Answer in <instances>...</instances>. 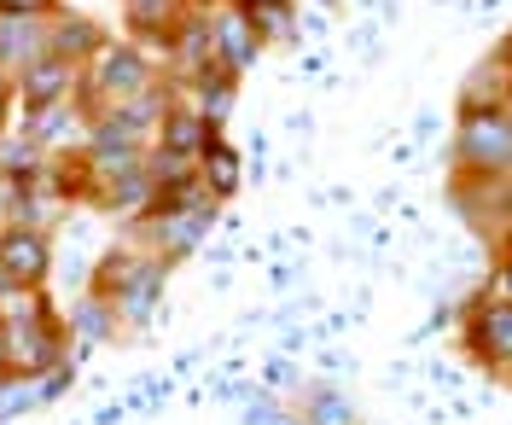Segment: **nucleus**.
<instances>
[{
	"label": "nucleus",
	"mask_w": 512,
	"mask_h": 425,
	"mask_svg": "<svg viewBox=\"0 0 512 425\" xmlns=\"http://www.w3.org/2000/svg\"><path fill=\"white\" fill-rule=\"evenodd\" d=\"M454 175H466V181H512V94L495 99V105H460Z\"/></svg>",
	"instance_id": "nucleus-1"
},
{
	"label": "nucleus",
	"mask_w": 512,
	"mask_h": 425,
	"mask_svg": "<svg viewBox=\"0 0 512 425\" xmlns=\"http://www.w3.org/2000/svg\"><path fill=\"white\" fill-rule=\"evenodd\" d=\"M163 274H169V262H158V257H105L99 262V280H94V297H105L117 309L123 327H146L163 303Z\"/></svg>",
	"instance_id": "nucleus-2"
},
{
	"label": "nucleus",
	"mask_w": 512,
	"mask_h": 425,
	"mask_svg": "<svg viewBox=\"0 0 512 425\" xmlns=\"http://www.w3.org/2000/svg\"><path fill=\"white\" fill-rule=\"evenodd\" d=\"M460 344H466V356L478 361V367H489L495 379H507L512 385V303H501V297H478V303H466Z\"/></svg>",
	"instance_id": "nucleus-3"
},
{
	"label": "nucleus",
	"mask_w": 512,
	"mask_h": 425,
	"mask_svg": "<svg viewBox=\"0 0 512 425\" xmlns=\"http://www.w3.org/2000/svg\"><path fill=\"white\" fill-rule=\"evenodd\" d=\"M146 88H152V65L134 47H99L94 53V65H88V105H94V117L128 105V99L146 94Z\"/></svg>",
	"instance_id": "nucleus-4"
},
{
	"label": "nucleus",
	"mask_w": 512,
	"mask_h": 425,
	"mask_svg": "<svg viewBox=\"0 0 512 425\" xmlns=\"http://www.w3.org/2000/svg\"><path fill=\"white\" fill-rule=\"evenodd\" d=\"M47 268H53V251H47V233L41 228H6L0 233V280L12 286V292H35L41 280H47Z\"/></svg>",
	"instance_id": "nucleus-5"
},
{
	"label": "nucleus",
	"mask_w": 512,
	"mask_h": 425,
	"mask_svg": "<svg viewBox=\"0 0 512 425\" xmlns=\"http://www.w3.org/2000/svg\"><path fill=\"white\" fill-rule=\"evenodd\" d=\"M216 228V204L187 210V216H140V233L152 239V257L158 262H181L204 245V233Z\"/></svg>",
	"instance_id": "nucleus-6"
},
{
	"label": "nucleus",
	"mask_w": 512,
	"mask_h": 425,
	"mask_svg": "<svg viewBox=\"0 0 512 425\" xmlns=\"http://www.w3.org/2000/svg\"><path fill=\"white\" fill-rule=\"evenodd\" d=\"M210 47H216V65L227 76H245L256 65V53H262V35H256L251 12L245 6H222L216 18H210Z\"/></svg>",
	"instance_id": "nucleus-7"
},
{
	"label": "nucleus",
	"mask_w": 512,
	"mask_h": 425,
	"mask_svg": "<svg viewBox=\"0 0 512 425\" xmlns=\"http://www.w3.org/2000/svg\"><path fill=\"white\" fill-rule=\"evenodd\" d=\"M47 59V18H0V70H30Z\"/></svg>",
	"instance_id": "nucleus-8"
},
{
	"label": "nucleus",
	"mask_w": 512,
	"mask_h": 425,
	"mask_svg": "<svg viewBox=\"0 0 512 425\" xmlns=\"http://www.w3.org/2000/svg\"><path fill=\"white\" fill-rule=\"evenodd\" d=\"M216 140V129L198 117V105H181V111H163V129H158V146L163 152H181V158H204V146Z\"/></svg>",
	"instance_id": "nucleus-9"
},
{
	"label": "nucleus",
	"mask_w": 512,
	"mask_h": 425,
	"mask_svg": "<svg viewBox=\"0 0 512 425\" xmlns=\"http://www.w3.org/2000/svg\"><path fill=\"white\" fill-rule=\"evenodd\" d=\"M70 76H76V65H64V59H41V65L24 70V99L30 105H59L64 94H70Z\"/></svg>",
	"instance_id": "nucleus-10"
},
{
	"label": "nucleus",
	"mask_w": 512,
	"mask_h": 425,
	"mask_svg": "<svg viewBox=\"0 0 512 425\" xmlns=\"http://www.w3.org/2000/svg\"><path fill=\"white\" fill-rule=\"evenodd\" d=\"M198 175H204V187H210L216 198H233L245 169H239V152H233L227 140H210V146H204V158H198Z\"/></svg>",
	"instance_id": "nucleus-11"
},
{
	"label": "nucleus",
	"mask_w": 512,
	"mask_h": 425,
	"mask_svg": "<svg viewBox=\"0 0 512 425\" xmlns=\"http://www.w3.org/2000/svg\"><path fill=\"white\" fill-rule=\"evenodd\" d=\"M251 24H256V35H262V47L297 35V24H291V0H262V6H251Z\"/></svg>",
	"instance_id": "nucleus-12"
},
{
	"label": "nucleus",
	"mask_w": 512,
	"mask_h": 425,
	"mask_svg": "<svg viewBox=\"0 0 512 425\" xmlns=\"http://www.w3.org/2000/svg\"><path fill=\"white\" fill-rule=\"evenodd\" d=\"M303 425H355L350 396H338V391H315V396H309V408H303Z\"/></svg>",
	"instance_id": "nucleus-13"
},
{
	"label": "nucleus",
	"mask_w": 512,
	"mask_h": 425,
	"mask_svg": "<svg viewBox=\"0 0 512 425\" xmlns=\"http://www.w3.org/2000/svg\"><path fill=\"white\" fill-rule=\"evenodd\" d=\"M495 297H501V303H512V251L501 257V268H495Z\"/></svg>",
	"instance_id": "nucleus-14"
},
{
	"label": "nucleus",
	"mask_w": 512,
	"mask_h": 425,
	"mask_svg": "<svg viewBox=\"0 0 512 425\" xmlns=\"http://www.w3.org/2000/svg\"><path fill=\"white\" fill-rule=\"evenodd\" d=\"M6 99H12V76H6V70H0V105H6Z\"/></svg>",
	"instance_id": "nucleus-15"
},
{
	"label": "nucleus",
	"mask_w": 512,
	"mask_h": 425,
	"mask_svg": "<svg viewBox=\"0 0 512 425\" xmlns=\"http://www.w3.org/2000/svg\"><path fill=\"white\" fill-rule=\"evenodd\" d=\"M512 228V187H507V216H501V233ZM501 233H495V239H501Z\"/></svg>",
	"instance_id": "nucleus-16"
},
{
	"label": "nucleus",
	"mask_w": 512,
	"mask_h": 425,
	"mask_svg": "<svg viewBox=\"0 0 512 425\" xmlns=\"http://www.w3.org/2000/svg\"><path fill=\"white\" fill-rule=\"evenodd\" d=\"M501 251H512V228H507V233H501Z\"/></svg>",
	"instance_id": "nucleus-17"
},
{
	"label": "nucleus",
	"mask_w": 512,
	"mask_h": 425,
	"mask_svg": "<svg viewBox=\"0 0 512 425\" xmlns=\"http://www.w3.org/2000/svg\"><path fill=\"white\" fill-rule=\"evenodd\" d=\"M0 193H6V187H0Z\"/></svg>",
	"instance_id": "nucleus-18"
},
{
	"label": "nucleus",
	"mask_w": 512,
	"mask_h": 425,
	"mask_svg": "<svg viewBox=\"0 0 512 425\" xmlns=\"http://www.w3.org/2000/svg\"><path fill=\"white\" fill-rule=\"evenodd\" d=\"M0 233H6V228H0Z\"/></svg>",
	"instance_id": "nucleus-19"
}]
</instances>
